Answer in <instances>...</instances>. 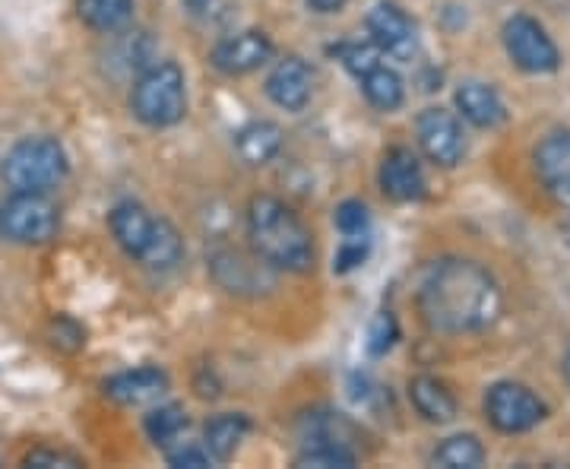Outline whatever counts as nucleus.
I'll use <instances>...</instances> for the list:
<instances>
[{
  "label": "nucleus",
  "instance_id": "obj_34",
  "mask_svg": "<svg viewBox=\"0 0 570 469\" xmlns=\"http://www.w3.org/2000/svg\"><path fill=\"white\" fill-rule=\"evenodd\" d=\"M168 463L171 467H187V469H204L213 463V453L209 450H200V448H181L175 450L171 457H168Z\"/></svg>",
  "mask_w": 570,
  "mask_h": 469
},
{
  "label": "nucleus",
  "instance_id": "obj_3",
  "mask_svg": "<svg viewBox=\"0 0 570 469\" xmlns=\"http://www.w3.org/2000/svg\"><path fill=\"white\" fill-rule=\"evenodd\" d=\"M108 223H111L115 242L137 264L149 266V270H175L181 264L184 242L178 228L163 216H153L146 206L124 201L111 209Z\"/></svg>",
  "mask_w": 570,
  "mask_h": 469
},
{
  "label": "nucleus",
  "instance_id": "obj_35",
  "mask_svg": "<svg viewBox=\"0 0 570 469\" xmlns=\"http://www.w3.org/2000/svg\"><path fill=\"white\" fill-rule=\"evenodd\" d=\"M307 7L314 13H340L346 7V0H307Z\"/></svg>",
  "mask_w": 570,
  "mask_h": 469
},
{
  "label": "nucleus",
  "instance_id": "obj_27",
  "mask_svg": "<svg viewBox=\"0 0 570 469\" xmlns=\"http://www.w3.org/2000/svg\"><path fill=\"white\" fill-rule=\"evenodd\" d=\"M358 463L355 450L330 448V444H317V448H305L298 457V467H317V469H348Z\"/></svg>",
  "mask_w": 570,
  "mask_h": 469
},
{
  "label": "nucleus",
  "instance_id": "obj_12",
  "mask_svg": "<svg viewBox=\"0 0 570 469\" xmlns=\"http://www.w3.org/2000/svg\"><path fill=\"white\" fill-rule=\"evenodd\" d=\"M273 58V41L261 29H245L235 36H225L213 48V67L228 77H245L250 70L264 67Z\"/></svg>",
  "mask_w": 570,
  "mask_h": 469
},
{
  "label": "nucleus",
  "instance_id": "obj_22",
  "mask_svg": "<svg viewBox=\"0 0 570 469\" xmlns=\"http://www.w3.org/2000/svg\"><path fill=\"white\" fill-rule=\"evenodd\" d=\"M77 17L92 32L115 36L134 20V0H77Z\"/></svg>",
  "mask_w": 570,
  "mask_h": 469
},
{
  "label": "nucleus",
  "instance_id": "obj_13",
  "mask_svg": "<svg viewBox=\"0 0 570 469\" xmlns=\"http://www.w3.org/2000/svg\"><path fill=\"white\" fill-rule=\"evenodd\" d=\"M532 165L542 187L570 209V130H554L532 153Z\"/></svg>",
  "mask_w": 570,
  "mask_h": 469
},
{
  "label": "nucleus",
  "instance_id": "obj_9",
  "mask_svg": "<svg viewBox=\"0 0 570 469\" xmlns=\"http://www.w3.org/2000/svg\"><path fill=\"white\" fill-rule=\"evenodd\" d=\"M419 146L425 149V156L434 165H453L463 163L466 156V137H463V124L448 108H425L415 121Z\"/></svg>",
  "mask_w": 570,
  "mask_h": 469
},
{
  "label": "nucleus",
  "instance_id": "obj_33",
  "mask_svg": "<svg viewBox=\"0 0 570 469\" xmlns=\"http://www.w3.org/2000/svg\"><path fill=\"white\" fill-rule=\"evenodd\" d=\"M367 257V235L362 238H346V245L340 247V254H336V264L333 270L336 273H348V270H355V266L362 264Z\"/></svg>",
  "mask_w": 570,
  "mask_h": 469
},
{
  "label": "nucleus",
  "instance_id": "obj_1",
  "mask_svg": "<svg viewBox=\"0 0 570 469\" xmlns=\"http://www.w3.org/2000/svg\"><path fill=\"white\" fill-rule=\"evenodd\" d=\"M419 314L428 330L444 336L479 333L501 314V289L489 270L466 257H448L428 266L419 283Z\"/></svg>",
  "mask_w": 570,
  "mask_h": 469
},
{
  "label": "nucleus",
  "instance_id": "obj_8",
  "mask_svg": "<svg viewBox=\"0 0 570 469\" xmlns=\"http://www.w3.org/2000/svg\"><path fill=\"white\" fill-rule=\"evenodd\" d=\"M546 403L532 393L527 384L501 381L485 393V416L498 431L504 434H520V431L535 429L546 419Z\"/></svg>",
  "mask_w": 570,
  "mask_h": 469
},
{
  "label": "nucleus",
  "instance_id": "obj_20",
  "mask_svg": "<svg viewBox=\"0 0 570 469\" xmlns=\"http://www.w3.org/2000/svg\"><path fill=\"white\" fill-rule=\"evenodd\" d=\"M235 149L247 165H266L283 149V130L273 121H250L238 130Z\"/></svg>",
  "mask_w": 570,
  "mask_h": 469
},
{
  "label": "nucleus",
  "instance_id": "obj_18",
  "mask_svg": "<svg viewBox=\"0 0 570 469\" xmlns=\"http://www.w3.org/2000/svg\"><path fill=\"white\" fill-rule=\"evenodd\" d=\"M409 400H412L415 412H419L425 422H434V426L453 422L456 412H460V403H456L453 390H450L444 381L428 378V374L415 378V381L409 384Z\"/></svg>",
  "mask_w": 570,
  "mask_h": 469
},
{
  "label": "nucleus",
  "instance_id": "obj_30",
  "mask_svg": "<svg viewBox=\"0 0 570 469\" xmlns=\"http://www.w3.org/2000/svg\"><path fill=\"white\" fill-rule=\"evenodd\" d=\"M51 343L63 352H77V349L86 343V333H82V326L77 321H70V317H55V324H51Z\"/></svg>",
  "mask_w": 570,
  "mask_h": 469
},
{
  "label": "nucleus",
  "instance_id": "obj_25",
  "mask_svg": "<svg viewBox=\"0 0 570 469\" xmlns=\"http://www.w3.org/2000/svg\"><path fill=\"white\" fill-rule=\"evenodd\" d=\"M184 429H187V412H184V407H178V403L159 407L156 412L146 416V434H149L156 444H171Z\"/></svg>",
  "mask_w": 570,
  "mask_h": 469
},
{
  "label": "nucleus",
  "instance_id": "obj_28",
  "mask_svg": "<svg viewBox=\"0 0 570 469\" xmlns=\"http://www.w3.org/2000/svg\"><path fill=\"white\" fill-rule=\"evenodd\" d=\"M184 10L209 29H219L235 17V0H184Z\"/></svg>",
  "mask_w": 570,
  "mask_h": 469
},
{
  "label": "nucleus",
  "instance_id": "obj_7",
  "mask_svg": "<svg viewBox=\"0 0 570 469\" xmlns=\"http://www.w3.org/2000/svg\"><path fill=\"white\" fill-rule=\"evenodd\" d=\"M504 48L510 61L527 74H554L561 67L558 45L551 41L546 26L527 13H517L504 22Z\"/></svg>",
  "mask_w": 570,
  "mask_h": 469
},
{
  "label": "nucleus",
  "instance_id": "obj_21",
  "mask_svg": "<svg viewBox=\"0 0 570 469\" xmlns=\"http://www.w3.org/2000/svg\"><path fill=\"white\" fill-rule=\"evenodd\" d=\"M250 431V419L242 416V412H225V416H216L209 419L204 429L206 450L213 453V460H232L235 450L242 448L245 434Z\"/></svg>",
  "mask_w": 570,
  "mask_h": 469
},
{
  "label": "nucleus",
  "instance_id": "obj_32",
  "mask_svg": "<svg viewBox=\"0 0 570 469\" xmlns=\"http://www.w3.org/2000/svg\"><path fill=\"white\" fill-rule=\"evenodd\" d=\"M393 340H396V321H393L390 314H381V317L371 324V340H367V349H371L374 355H384V352L393 346Z\"/></svg>",
  "mask_w": 570,
  "mask_h": 469
},
{
  "label": "nucleus",
  "instance_id": "obj_16",
  "mask_svg": "<svg viewBox=\"0 0 570 469\" xmlns=\"http://www.w3.org/2000/svg\"><path fill=\"white\" fill-rule=\"evenodd\" d=\"M105 397L121 403V407H142V403H153L159 400L165 390H168V374L163 368L142 365L134 371H121L115 378H108L102 384Z\"/></svg>",
  "mask_w": 570,
  "mask_h": 469
},
{
  "label": "nucleus",
  "instance_id": "obj_17",
  "mask_svg": "<svg viewBox=\"0 0 570 469\" xmlns=\"http://www.w3.org/2000/svg\"><path fill=\"white\" fill-rule=\"evenodd\" d=\"M456 108L469 124H475L482 130H491L508 118V108H504V99L498 96V89L479 80H469L456 89Z\"/></svg>",
  "mask_w": 570,
  "mask_h": 469
},
{
  "label": "nucleus",
  "instance_id": "obj_14",
  "mask_svg": "<svg viewBox=\"0 0 570 469\" xmlns=\"http://www.w3.org/2000/svg\"><path fill=\"white\" fill-rule=\"evenodd\" d=\"M377 178H381L384 194L400 201V204H412V201L425 197V172H422V163L412 156V149H406V146L390 149L384 163H381Z\"/></svg>",
  "mask_w": 570,
  "mask_h": 469
},
{
  "label": "nucleus",
  "instance_id": "obj_23",
  "mask_svg": "<svg viewBox=\"0 0 570 469\" xmlns=\"http://www.w3.org/2000/svg\"><path fill=\"white\" fill-rule=\"evenodd\" d=\"M362 89H365L367 102L381 108V111H396L406 99V86L400 80V74L384 67V63H377L371 74L362 77Z\"/></svg>",
  "mask_w": 570,
  "mask_h": 469
},
{
  "label": "nucleus",
  "instance_id": "obj_2",
  "mask_svg": "<svg viewBox=\"0 0 570 469\" xmlns=\"http://www.w3.org/2000/svg\"><path fill=\"white\" fill-rule=\"evenodd\" d=\"M247 238L254 254L273 270L307 273L314 266V238L302 216L279 197L257 194L247 204Z\"/></svg>",
  "mask_w": 570,
  "mask_h": 469
},
{
  "label": "nucleus",
  "instance_id": "obj_26",
  "mask_svg": "<svg viewBox=\"0 0 570 469\" xmlns=\"http://www.w3.org/2000/svg\"><path fill=\"white\" fill-rule=\"evenodd\" d=\"M336 55H340V61H343V67H346L352 77H365V74H371L377 63H381V48L374 45V41H346V45H340L336 48Z\"/></svg>",
  "mask_w": 570,
  "mask_h": 469
},
{
  "label": "nucleus",
  "instance_id": "obj_15",
  "mask_svg": "<svg viewBox=\"0 0 570 469\" xmlns=\"http://www.w3.org/2000/svg\"><path fill=\"white\" fill-rule=\"evenodd\" d=\"M311 92H314L311 67L302 58H295V55L283 58L273 67V74L266 77V96L273 99V105H279L285 111H302L311 102Z\"/></svg>",
  "mask_w": 570,
  "mask_h": 469
},
{
  "label": "nucleus",
  "instance_id": "obj_4",
  "mask_svg": "<svg viewBox=\"0 0 570 469\" xmlns=\"http://www.w3.org/2000/svg\"><path fill=\"white\" fill-rule=\"evenodd\" d=\"M130 108L146 127H171L187 115V82L178 63L156 61L130 89Z\"/></svg>",
  "mask_w": 570,
  "mask_h": 469
},
{
  "label": "nucleus",
  "instance_id": "obj_6",
  "mask_svg": "<svg viewBox=\"0 0 570 469\" xmlns=\"http://www.w3.org/2000/svg\"><path fill=\"white\" fill-rule=\"evenodd\" d=\"M61 228V209L45 194L13 190L10 201L0 204V238L13 245H48Z\"/></svg>",
  "mask_w": 570,
  "mask_h": 469
},
{
  "label": "nucleus",
  "instance_id": "obj_24",
  "mask_svg": "<svg viewBox=\"0 0 570 469\" xmlns=\"http://www.w3.org/2000/svg\"><path fill=\"white\" fill-rule=\"evenodd\" d=\"M431 463L444 469H475L485 463V448L475 434H453L431 453Z\"/></svg>",
  "mask_w": 570,
  "mask_h": 469
},
{
  "label": "nucleus",
  "instance_id": "obj_5",
  "mask_svg": "<svg viewBox=\"0 0 570 469\" xmlns=\"http://www.w3.org/2000/svg\"><path fill=\"white\" fill-rule=\"evenodd\" d=\"M67 172H70L67 153L55 137H26L3 156L0 165L7 187L32 190V194H48L67 178Z\"/></svg>",
  "mask_w": 570,
  "mask_h": 469
},
{
  "label": "nucleus",
  "instance_id": "obj_29",
  "mask_svg": "<svg viewBox=\"0 0 570 469\" xmlns=\"http://www.w3.org/2000/svg\"><path fill=\"white\" fill-rule=\"evenodd\" d=\"M367 225H371V213L362 201H346V204L336 206V228L346 235V238H362L367 235Z\"/></svg>",
  "mask_w": 570,
  "mask_h": 469
},
{
  "label": "nucleus",
  "instance_id": "obj_19",
  "mask_svg": "<svg viewBox=\"0 0 570 469\" xmlns=\"http://www.w3.org/2000/svg\"><path fill=\"white\" fill-rule=\"evenodd\" d=\"M302 438H305V448L330 444V448L352 450L355 426L343 412H307L302 419Z\"/></svg>",
  "mask_w": 570,
  "mask_h": 469
},
{
  "label": "nucleus",
  "instance_id": "obj_31",
  "mask_svg": "<svg viewBox=\"0 0 570 469\" xmlns=\"http://www.w3.org/2000/svg\"><path fill=\"white\" fill-rule=\"evenodd\" d=\"M26 467H82V460L77 453H67V450H55V448H39L32 453H26L22 460Z\"/></svg>",
  "mask_w": 570,
  "mask_h": 469
},
{
  "label": "nucleus",
  "instance_id": "obj_11",
  "mask_svg": "<svg viewBox=\"0 0 570 469\" xmlns=\"http://www.w3.org/2000/svg\"><path fill=\"white\" fill-rule=\"evenodd\" d=\"M367 36L371 41L390 55L396 61H412L415 51H419V32H415V22L409 20V13L396 3H377L371 13H367Z\"/></svg>",
  "mask_w": 570,
  "mask_h": 469
},
{
  "label": "nucleus",
  "instance_id": "obj_36",
  "mask_svg": "<svg viewBox=\"0 0 570 469\" xmlns=\"http://www.w3.org/2000/svg\"><path fill=\"white\" fill-rule=\"evenodd\" d=\"M564 378L570 381V352H568V359H564Z\"/></svg>",
  "mask_w": 570,
  "mask_h": 469
},
{
  "label": "nucleus",
  "instance_id": "obj_10",
  "mask_svg": "<svg viewBox=\"0 0 570 469\" xmlns=\"http://www.w3.org/2000/svg\"><path fill=\"white\" fill-rule=\"evenodd\" d=\"M273 266L261 261L257 254L254 257H245L242 251H232V247H225V251H213V257H209V273H213V280L225 289V292H232V295H261L266 289H273V273H269Z\"/></svg>",
  "mask_w": 570,
  "mask_h": 469
}]
</instances>
